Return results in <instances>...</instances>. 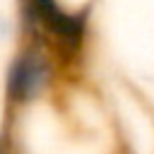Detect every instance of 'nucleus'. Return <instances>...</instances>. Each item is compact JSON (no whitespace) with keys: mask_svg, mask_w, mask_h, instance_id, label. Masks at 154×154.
<instances>
[{"mask_svg":"<svg viewBox=\"0 0 154 154\" xmlns=\"http://www.w3.org/2000/svg\"><path fill=\"white\" fill-rule=\"evenodd\" d=\"M0 154H5V152H2V144H0Z\"/></svg>","mask_w":154,"mask_h":154,"instance_id":"3","label":"nucleus"},{"mask_svg":"<svg viewBox=\"0 0 154 154\" xmlns=\"http://www.w3.org/2000/svg\"><path fill=\"white\" fill-rule=\"evenodd\" d=\"M55 48L43 38H24L22 48L12 55L5 70V103L14 111L31 108L43 101L58 82Z\"/></svg>","mask_w":154,"mask_h":154,"instance_id":"1","label":"nucleus"},{"mask_svg":"<svg viewBox=\"0 0 154 154\" xmlns=\"http://www.w3.org/2000/svg\"><path fill=\"white\" fill-rule=\"evenodd\" d=\"M24 38L48 41L60 58H77L89 36V12H72L60 0H19Z\"/></svg>","mask_w":154,"mask_h":154,"instance_id":"2","label":"nucleus"}]
</instances>
